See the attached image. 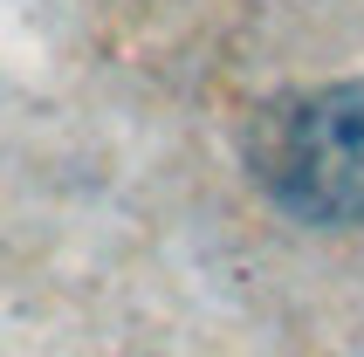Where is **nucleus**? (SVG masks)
Segmentation results:
<instances>
[{
  "mask_svg": "<svg viewBox=\"0 0 364 357\" xmlns=\"http://www.w3.org/2000/svg\"><path fill=\"white\" fill-rule=\"evenodd\" d=\"M247 165L282 213L309 227L364 220V82H330L255 117Z\"/></svg>",
  "mask_w": 364,
  "mask_h": 357,
  "instance_id": "f257e3e1",
  "label": "nucleus"
}]
</instances>
